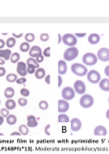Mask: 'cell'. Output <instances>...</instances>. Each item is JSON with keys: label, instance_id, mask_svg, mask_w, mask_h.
<instances>
[{"label": "cell", "instance_id": "obj_1", "mask_svg": "<svg viewBox=\"0 0 109 154\" xmlns=\"http://www.w3.org/2000/svg\"><path fill=\"white\" fill-rule=\"evenodd\" d=\"M71 70L77 76H85L88 73V69L86 66H84L82 64H79V63H75V64L71 66Z\"/></svg>", "mask_w": 109, "mask_h": 154}, {"label": "cell", "instance_id": "obj_2", "mask_svg": "<svg viewBox=\"0 0 109 154\" xmlns=\"http://www.w3.org/2000/svg\"><path fill=\"white\" fill-rule=\"evenodd\" d=\"M78 56H79V49L76 46H73V47H69L68 49L65 50L63 54V59L64 61L71 62L75 60Z\"/></svg>", "mask_w": 109, "mask_h": 154}, {"label": "cell", "instance_id": "obj_3", "mask_svg": "<svg viewBox=\"0 0 109 154\" xmlns=\"http://www.w3.org/2000/svg\"><path fill=\"white\" fill-rule=\"evenodd\" d=\"M93 104H94V98L91 94H85L79 99V105L84 109L91 108L93 106Z\"/></svg>", "mask_w": 109, "mask_h": 154}, {"label": "cell", "instance_id": "obj_4", "mask_svg": "<svg viewBox=\"0 0 109 154\" xmlns=\"http://www.w3.org/2000/svg\"><path fill=\"white\" fill-rule=\"evenodd\" d=\"M82 62H83L84 66H94L97 64L98 57H97V55H95L94 53L88 52L86 54L83 55Z\"/></svg>", "mask_w": 109, "mask_h": 154}, {"label": "cell", "instance_id": "obj_5", "mask_svg": "<svg viewBox=\"0 0 109 154\" xmlns=\"http://www.w3.org/2000/svg\"><path fill=\"white\" fill-rule=\"evenodd\" d=\"M62 42L65 45L73 47L78 43V38L75 37V35L73 34H65V35L62 37Z\"/></svg>", "mask_w": 109, "mask_h": 154}, {"label": "cell", "instance_id": "obj_6", "mask_svg": "<svg viewBox=\"0 0 109 154\" xmlns=\"http://www.w3.org/2000/svg\"><path fill=\"white\" fill-rule=\"evenodd\" d=\"M61 95H62V98L64 100L68 101V100H72L75 97L76 93L73 88H71V87H65L61 91Z\"/></svg>", "mask_w": 109, "mask_h": 154}, {"label": "cell", "instance_id": "obj_7", "mask_svg": "<svg viewBox=\"0 0 109 154\" xmlns=\"http://www.w3.org/2000/svg\"><path fill=\"white\" fill-rule=\"evenodd\" d=\"M101 74H99V72L97 71V70H90L88 73H87V79L90 83L92 84H98L99 81H101Z\"/></svg>", "mask_w": 109, "mask_h": 154}, {"label": "cell", "instance_id": "obj_8", "mask_svg": "<svg viewBox=\"0 0 109 154\" xmlns=\"http://www.w3.org/2000/svg\"><path fill=\"white\" fill-rule=\"evenodd\" d=\"M98 60H101V62H108L109 61V49L106 47H102L98 51Z\"/></svg>", "mask_w": 109, "mask_h": 154}, {"label": "cell", "instance_id": "obj_9", "mask_svg": "<svg viewBox=\"0 0 109 154\" xmlns=\"http://www.w3.org/2000/svg\"><path fill=\"white\" fill-rule=\"evenodd\" d=\"M74 91L79 94H83L86 91V86L82 80H77L74 83Z\"/></svg>", "mask_w": 109, "mask_h": 154}, {"label": "cell", "instance_id": "obj_10", "mask_svg": "<svg viewBox=\"0 0 109 154\" xmlns=\"http://www.w3.org/2000/svg\"><path fill=\"white\" fill-rule=\"evenodd\" d=\"M82 120L78 118H74L70 120V127L73 132H78L82 129Z\"/></svg>", "mask_w": 109, "mask_h": 154}, {"label": "cell", "instance_id": "obj_11", "mask_svg": "<svg viewBox=\"0 0 109 154\" xmlns=\"http://www.w3.org/2000/svg\"><path fill=\"white\" fill-rule=\"evenodd\" d=\"M16 72L21 77H25L27 72V64L24 62H18L16 66Z\"/></svg>", "mask_w": 109, "mask_h": 154}, {"label": "cell", "instance_id": "obj_12", "mask_svg": "<svg viewBox=\"0 0 109 154\" xmlns=\"http://www.w3.org/2000/svg\"><path fill=\"white\" fill-rule=\"evenodd\" d=\"M69 107H70V105H69L68 101H66L64 99L59 100V114L66 113L69 110Z\"/></svg>", "mask_w": 109, "mask_h": 154}, {"label": "cell", "instance_id": "obj_13", "mask_svg": "<svg viewBox=\"0 0 109 154\" xmlns=\"http://www.w3.org/2000/svg\"><path fill=\"white\" fill-rule=\"evenodd\" d=\"M42 54V50L41 48L39 46L37 45H35V46H32L31 49L29 51V55H30V58H34V59H36V58L37 56H39Z\"/></svg>", "mask_w": 109, "mask_h": 154}, {"label": "cell", "instance_id": "obj_14", "mask_svg": "<svg viewBox=\"0 0 109 154\" xmlns=\"http://www.w3.org/2000/svg\"><path fill=\"white\" fill-rule=\"evenodd\" d=\"M107 134V129L103 126V125H99L94 129V135L95 136H105Z\"/></svg>", "mask_w": 109, "mask_h": 154}, {"label": "cell", "instance_id": "obj_15", "mask_svg": "<svg viewBox=\"0 0 109 154\" xmlns=\"http://www.w3.org/2000/svg\"><path fill=\"white\" fill-rule=\"evenodd\" d=\"M39 122H37V119L35 117V116L33 115H30L28 116L27 118V126L28 127H31V128H34V127H36Z\"/></svg>", "mask_w": 109, "mask_h": 154}, {"label": "cell", "instance_id": "obj_16", "mask_svg": "<svg viewBox=\"0 0 109 154\" xmlns=\"http://www.w3.org/2000/svg\"><path fill=\"white\" fill-rule=\"evenodd\" d=\"M66 72H67V65H66V62L62 60L59 61V74L60 76H62Z\"/></svg>", "mask_w": 109, "mask_h": 154}, {"label": "cell", "instance_id": "obj_17", "mask_svg": "<svg viewBox=\"0 0 109 154\" xmlns=\"http://www.w3.org/2000/svg\"><path fill=\"white\" fill-rule=\"evenodd\" d=\"M12 51L10 49H1L0 50V58L3 59L4 61H8L11 59L12 56Z\"/></svg>", "mask_w": 109, "mask_h": 154}, {"label": "cell", "instance_id": "obj_18", "mask_svg": "<svg viewBox=\"0 0 109 154\" xmlns=\"http://www.w3.org/2000/svg\"><path fill=\"white\" fill-rule=\"evenodd\" d=\"M99 88L103 91H109V78H103L99 81Z\"/></svg>", "mask_w": 109, "mask_h": 154}, {"label": "cell", "instance_id": "obj_19", "mask_svg": "<svg viewBox=\"0 0 109 154\" xmlns=\"http://www.w3.org/2000/svg\"><path fill=\"white\" fill-rule=\"evenodd\" d=\"M99 41H101V37H99V35H98V34H91V35H89V37H88L89 43H91L93 45L99 43Z\"/></svg>", "mask_w": 109, "mask_h": 154}, {"label": "cell", "instance_id": "obj_20", "mask_svg": "<svg viewBox=\"0 0 109 154\" xmlns=\"http://www.w3.org/2000/svg\"><path fill=\"white\" fill-rule=\"evenodd\" d=\"M4 95H5V97L7 99H12L13 97V95H15V90L12 87H8L4 91Z\"/></svg>", "mask_w": 109, "mask_h": 154}, {"label": "cell", "instance_id": "obj_21", "mask_svg": "<svg viewBox=\"0 0 109 154\" xmlns=\"http://www.w3.org/2000/svg\"><path fill=\"white\" fill-rule=\"evenodd\" d=\"M35 76L36 79H42V78H45L46 76V72H45V69H42V67H39V69H37L35 72Z\"/></svg>", "mask_w": 109, "mask_h": 154}, {"label": "cell", "instance_id": "obj_22", "mask_svg": "<svg viewBox=\"0 0 109 154\" xmlns=\"http://www.w3.org/2000/svg\"><path fill=\"white\" fill-rule=\"evenodd\" d=\"M26 64L28 66H33V67H36V69H39V64L36 61V59L34 58H29L27 61H26Z\"/></svg>", "mask_w": 109, "mask_h": 154}, {"label": "cell", "instance_id": "obj_23", "mask_svg": "<svg viewBox=\"0 0 109 154\" xmlns=\"http://www.w3.org/2000/svg\"><path fill=\"white\" fill-rule=\"evenodd\" d=\"M5 106H6V108L10 111V110H13L16 107V102L15 100H13V99H8L6 101V103H5Z\"/></svg>", "mask_w": 109, "mask_h": 154}, {"label": "cell", "instance_id": "obj_24", "mask_svg": "<svg viewBox=\"0 0 109 154\" xmlns=\"http://www.w3.org/2000/svg\"><path fill=\"white\" fill-rule=\"evenodd\" d=\"M18 132L21 135H23V136H27V135L29 134V127H28L27 125L22 124L18 127Z\"/></svg>", "mask_w": 109, "mask_h": 154}, {"label": "cell", "instance_id": "obj_25", "mask_svg": "<svg viewBox=\"0 0 109 154\" xmlns=\"http://www.w3.org/2000/svg\"><path fill=\"white\" fill-rule=\"evenodd\" d=\"M59 122L60 123H67V122H70V119L67 115H65V114H59Z\"/></svg>", "mask_w": 109, "mask_h": 154}, {"label": "cell", "instance_id": "obj_26", "mask_svg": "<svg viewBox=\"0 0 109 154\" xmlns=\"http://www.w3.org/2000/svg\"><path fill=\"white\" fill-rule=\"evenodd\" d=\"M19 60H20L19 53H17V52L13 53L12 56H11V59H10V61L13 63V64H17V63L19 62Z\"/></svg>", "mask_w": 109, "mask_h": 154}, {"label": "cell", "instance_id": "obj_27", "mask_svg": "<svg viewBox=\"0 0 109 154\" xmlns=\"http://www.w3.org/2000/svg\"><path fill=\"white\" fill-rule=\"evenodd\" d=\"M17 122V119L15 115H10L9 117L7 118V123L9 125H15Z\"/></svg>", "mask_w": 109, "mask_h": 154}, {"label": "cell", "instance_id": "obj_28", "mask_svg": "<svg viewBox=\"0 0 109 154\" xmlns=\"http://www.w3.org/2000/svg\"><path fill=\"white\" fill-rule=\"evenodd\" d=\"M16 38H9L7 42H6V45L8 46V49H10V48L13 47L16 45Z\"/></svg>", "mask_w": 109, "mask_h": 154}, {"label": "cell", "instance_id": "obj_29", "mask_svg": "<svg viewBox=\"0 0 109 154\" xmlns=\"http://www.w3.org/2000/svg\"><path fill=\"white\" fill-rule=\"evenodd\" d=\"M17 79H18L17 76L15 73H9L7 75V77H6V80L9 82V83H13V82H16Z\"/></svg>", "mask_w": 109, "mask_h": 154}, {"label": "cell", "instance_id": "obj_30", "mask_svg": "<svg viewBox=\"0 0 109 154\" xmlns=\"http://www.w3.org/2000/svg\"><path fill=\"white\" fill-rule=\"evenodd\" d=\"M30 49H31V46L28 42H22L20 45V50L22 52H29Z\"/></svg>", "mask_w": 109, "mask_h": 154}, {"label": "cell", "instance_id": "obj_31", "mask_svg": "<svg viewBox=\"0 0 109 154\" xmlns=\"http://www.w3.org/2000/svg\"><path fill=\"white\" fill-rule=\"evenodd\" d=\"M35 38H36V37H35V35L33 33H27L26 35H25V41H26V42H34L35 41Z\"/></svg>", "mask_w": 109, "mask_h": 154}, {"label": "cell", "instance_id": "obj_32", "mask_svg": "<svg viewBox=\"0 0 109 154\" xmlns=\"http://www.w3.org/2000/svg\"><path fill=\"white\" fill-rule=\"evenodd\" d=\"M39 107L41 110H47L49 107V104H48V102H47L46 100H41V101H39Z\"/></svg>", "mask_w": 109, "mask_h": 154}, {"label": "cell", "instance_id": "obj_33", "mask_svg": "<svg viewBox=\"0 0 109 154\" xmlns=\"http://www.w3.org/2000/svg\"><path fill=\"white\" fill-rule=\"evenodd\" d=\"M0 116H2L3 118H8L10 116V113H9V110L7 108H2L0 110Z\"/></svg>", "mask_w": 109, "mask_h": 154}, {"label": "cell", "instance_id": "obj_34", "mask_svg": "<svg viewBox=\"0 0 109 154\" xmlns=\"http://www.w3.org/2000/svg\"><path fill=\"white\" fill-rule=\"evenodd\" d=\"M18 105L21 106V107H24V106H26L28 104V100L25 98V97H20V98H18Z\"/></svg>", "mask_w": 109, "mask_h": 154}, {"label": "cell", "instance_id": "obj_35", "mask_svg": "<svg viewBox=\"0 0 109 154\" xmlns=\"http://www.w3.org/2000/svg\"><path fill=\"white\" fill-rule=\"evenodd\" d=\"M20 94L22 95V97H27V96H29L30 95V91L28 89H25V88H23L20 90Z\"/></svg>", "mask_w": 109, "mask_h": 154}, {"label": "cell", "instance_id": "obj_36", "mask_svg": "<svg viewBox=\"0 0 109 154\" xmlns=\"http://www.w3.org/2000/svg\"><path fill=\"white\" fill-rule=\"evenodd\" d=\"M49 35L47 33H42L41 35H40V37H39V38H40V41L41 42H47V41H49Z\"/></svg>", "mask_w": 109, "mask_h": 154}, {"label": "cell", "instance_id": "obj_37", "mask_svg": "<svg viewBox=\"0 0 109 154\" xmlns=\"http://www.w3.org/2000/svg\"><path fill=\"white\" fill-rule=\"evenodd\" d=\"M50 51H51V47H47L44 49V51L42 52V55H43L44 57H50L51 56Z\"/></svg>", "mask_w": 109, "mask_h": 154}, {"label": "cell", "instance_id": "obj_38", "mask_svg": "<svg viewBox=\"0 0 109 154\" xmlns=\"http://www.w3.org/2000/svg\"><path fill=\"white\" fill-rule=\"evenodd\" d=\"M26 81H27V79H26V77H19L17 80H16V83L18 84V85H22V84H25L26 83Z\"/></svg>", "mask_w": 109, "mask_h": 154}, {"label": "cell", "instance_id": "obj_39", "mask_svg": "<svg viewBox=\"0 0 109 154\" xmlns=\"http://www.w3.org/2000/svg\"><path fill=\"white\" fill-rule=\"evenodd\" d=\"M36 67H33V66H27V72L29 74H35V72H36Z\"/></svg>", "mask_w": 109, "mask_h": 154}, {"label": "cell", "instance_id": "obj_40", "mask_svg": "<svg viewBox=\"0 0 109 154\" xmlns=\"http://www.w3.org/2000/svg\"><path fill=\"white\" fill-rule=\"evenodd\" d=\"M6 75V69L3 66H0V77H3Z\"/></svg>", "mask_w": 109, "mask_h": 154}, {"label": "cell", "instance_id": "obj_41", "mask_svg": "<svg viewBox=\"0 0 109 154\" xmlns=\"http://www.w3.org/2000/svg\"><path fill=\"white\" fill-rule=\"evenodd\" d=\"M43 60H44V56L43 55H39V56H37L36 58V61L39 63V64H40V63H42L43 62Z\"/></svg>", "mask_w": 109, "mask_h": 154}, {"label": "cell", "instance_id": "obj_42", "mask_svg": "<svg viewBox=\"0 0 109 154\" xmlns=\"http://www.w3.org/2000/svg\"><path fill=\"white\" fill-rule=\"evenodd\" d=\"M86 35V33H76L75 34V37L76 38H83Z\"/></svg>", "mask_w": 109, "mask_h": 154}, {"label": "cell", "instance_id": "obj_43", "mask_svg": "<svg viewBox=\"0 0 109 154\" xmlns=\"http://www.w3.org/2000/svg\"><path fill=\"white\" fill-rule=\"evenodd\" d=\"M5 45H6V42H4V41L2 40V38H0V50L3 49L4 46H5Z\"/></svg>", "mask_w": 109, "mask_h": 154}, {"label": "cell", "instance_id": "obj_44", "mask_svg": "<svg viewBox=\"0 0 109 154\" xmlns=\"http://www.w3.org/2000/svg\"><path fill=\"white\" fill-rule=\"evenodd\" d=\"M45 82H46L47 84H51V75L50 74L45 76Z\"/></svg>", "mask_w": 109, "mask_h": 154}, {"label": "cell", "instance_id": "obj_45", "mask_svg": "<svg viewBox=\"0 0 109 154\" xmlns=\"http://www.w3.org/2000/svg\"><path fill=\"white\" fill-rule=\"evenodd\" d=\"M50 127H51V125L48 124L47 126L45 127V133L48 135V136H50Z\"/></svg>", "mask_w": 109, "mask_h": 154}, {"label": "cell", "instance_id": "obj_46", "mask_svg": "<svg viewBox=\"0 0 109 154\" xmlns=\"http://www.w3.org/2000/svg\"><path fill=\"white\" fill-rule=\"evenodd\" d=\"M23 36V34L22 33H20V34H16V33H13V38H21Z\"/></svg>", "mask_w": 109, "mask_h": 154}, {"label": "cell", "instance_id": "obj_47", "mask_svg": "<svg viewBox=\"0 0 109 154\" xmlns=\"http://www.w3.org/2000/svg\"><path fill=\"white\" fill-rule=\"evenodd\" d=\"M104 73H105L106 77H108V78H109V66H105V69H104Z\"/></svg>", "mask_w": 109, "mask_h": 154}, {"label": "cell", "instance_id": "obj_48", "mask_svg": "<svg viewBox=\"0 0 109 154\" xmlns=\"http://www.w3.org/2000/svg\"><path fill=\"white\" fill-rule=\"evenodd\" d=\"M59 77V87H61V85H62V77H61L60 75H59L58 76Z\"/></svg>", "mask_w": 109, "mask_h": 154}, {"label": "cell", "instance_id": "obj_49", "mask_svg": "<svg viewBox=\"0 0 109 154\" xmlns=\"http://www.w3.org/2000/svg\"><path fill=\"white\" fill-rule=\"evenodd\" d=\"M20 133L19 132H13L12 134H11V136H20Z\"/></svg>", "mask_w": 109, "mask_h": 154}, {"label": "cell", "instance_id": "obj_50", "mask_svg": "<svg viewBox=\"0 0 109 154\" xmlns=\"http://www.w3.org/2000/svg\"><path fill=\"white\" fill-rule=\"evenodd\" d=\"M3 122H4V118L2 117V116H0V126L3 124Z\"/></svg>", "mask_w": 109, "mask_h": 154}, {"label": "cell", "instance_id": "obj_51", "mask_svg": "<svg viewBox=\"0 0 109 154\" xmlns=\"http://www.w3.org/2000/svg\"><path fill=\"white\" fill-rule=\"evenodd\" d=\"M59 43H60L61 42V41H62V37H61V35H60V34H59Z\"/></svg>", "mask_w": 109, "mask_h": 154}, {"label": "cell", "instance_id": "obj_52", "mask_svg": "<svg viewBox=\"0 0 109 154\" xmlns=\"http://www.w3.org/2000/svg\"><path fill=\"white\" fill-rule=\"evenodd\" d=\"M5 63H6L5 61H4L3 59H1V58H0V65H1V66H3L4 64H5Z\"/></svg>", "mask_w": 109, "mask_h": 154}, {"label": "cell", "instance_id": "obj_53", "mask_svg": "<svg viewBox=\"0 0 109 154\" xmlns=\"http://www.w3.org/2000/svg\"><path fill=\"white\" fill-rule=\"evenodd\" d=\"M106 118H107V119H109V109H108V110L106 111Z\"/></svg>", "mask_w": 109, "mask_h": 154}, {"label": "cell", "instance_id": "obj_54", "mask_svg": "<svg viewBox=\"0 0 109 154\" xmlns=\"http://www.w3.org/2000/svg\"><path fill=\"white\" fill-rule=\"evenodd\" d=\"M0 136H3V134H2V133H0Z\"/></svg>", "mask_w": 109, "mask_h": 154}, {"label": "cell", "instance_id": "obj_55", "mask_svg": "<svg viewBox=\"0 0 109 154\" xmlns=\"http://www.w3.org/2000/svg\"><path fill=\"white\" fill-rule=\"evenodd\" d=\"M0 105H1V100H0Z\"/></svg>", "mask_w": 109, "mask_h": 154}, {"label": "cell", "instance_id": "obj_56", "mask_svg": "<svg viewBox=\"0 0 109 154\" xmlns=\"http://www.w3.org/2000/svg\"><path fill=\"white\" fill-rule=\"evenodd\" d=\"M108 103H109V97H108Z\"/></svg>", "mask_w": 109, "mask_h": 154}]
</instances>
